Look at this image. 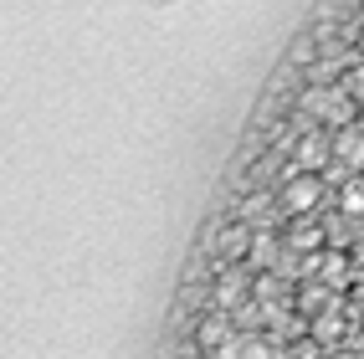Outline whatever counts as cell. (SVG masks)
<instances>
[{"label": "cell", "instance_id": "6da1fadb", "mask_svg": "<svg viewBox=\"0 0 364 359\" xmlns=\"http://www.w3.org/2000/svg\"><path fill=\"white\" fill-rule=\"evenodd\" d=\"M298 108H303V118H313V124L328 129V134H338V129H349V124L364 118L344 82H308V92L298 98Z\"/></svg>", "mask_w": 364, "mask_h": 359}, {"label": "cell", "instance_id": "7a4b0ae2", "mask_svg": "<svg viewBox=\"0 0 364 359\" xmlns=\"http://www.w3.org/2000/svg\"><path fill=\"white\" fill-rule=\"evenodd\" d=\"M277 205H282L287 215H298V221L318 215V205H323V180H318V175H287L282 190H277Z\"/></svg>", "mask_w": 364, "mask_h": 359}, {"label": "cell", "instance_id": "3957f363", "mask_svg": "<svg viewBox=\"0 0 364 359\" xmlns=\"http://www.w3.org/2000/svg\"><path fill=\"white\" fill-rule=\"evenodd\" d=\"M247 293H257L252 287V267H221V277H215L210 287V314H241L247 308Z\"/></svg>", "mask_w": 364, "mask_h": 359}, {"label": "cell", "instance_id": "277c9868", "mask_svg": "<svg viewBox=\"0 0 364 359\" xmlns=\"http://www.w3.org/2000/svg\"><path fill=\"white\" fill-rule=\"evenodd\" d=\"M236 333H241V328H236L231 314H205V318L196 323V349H200V359H210L215 349H226Z\"/></svg>", "mask_w": 364, "mask_h": 359}, {"label": "cell", "instance_id": "5b68a950", "mask_svg": "<svg viewBox=\"0 0 364 359\" xmlns=\"http://www.w3.org/2000/svg\"><path fill=\"white\" fill-rule=\"evenodd\" d=\"M338 210H344L349 221H364V175L338 180Z\"/></svg>", "mask_w": 364, "mask_h": 359}, {"label": "cell", "instance_id": "8992f818", "mask_svg": "<svg viewBox=\"0 0 364 359\" xmlns=\"http://www.w3.org/2000/svg\"><path fill=\"white\" fill-rule=\"evenodd\" d=\"M236 359H277V344L262 339V333H241V354Z\"/></svg>", "mask_w": 364, "mask_h": 359}, {"label": "cell", "instance_id": "52a82bcc", "mask_svg": "<svg viewBox=\"0 0 364 359\" xmlns=\"http://www.w3.org/2000/svg\"><path fill=\"white\" fill-rule=\"evenodd\" d=\"M338 82L349 87V98H354V103H359V113H364V62H354V67H349Z\"/></svg>", "mask_w": 364, "mask_h": 359}, {"label": "cell", "instance_id": "ba28073f", "mask_svg": "<svg viewBox=\"0 0 364 359\" xmlns=\"http://www.w3.org/2000/svg\"><path fill=\"white\" fill-rule=\"evenodd\" d=\"M359 62H364V31H359Z\"/></svg>", "mask_w": 364, "mask_h": 359}, {"label": "cell", "instance_id": "9c48e42d", "mask_svg": "<svg viewBox=\"0 0 364 359\" xmlns=\"http://www.w3.org/2000/svg\"><path fill=\"white\" fill-rule=\"evenodd\" d=\"M328 359H354V354H328Z\"/></svg>", "mask_w": 364, "mask_h": 359}]
</instances>
